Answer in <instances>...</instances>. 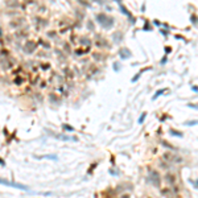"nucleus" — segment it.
Instances as JSON below:
<instances>
[{"label":"nucleus","instance_id":"1","mask_svg":"<svg viewBox=\"0 0 198 198\" xmlns=\"http://www.w3.org/2000/svg\"><path fill=\"white\" fill-rule=\"evenodd\" d=\"M0 184H4V185H8V186H13V188H17V189H24V190H27V186H24L21 184H15V182H7L5 180H0Z\"/></svg>","mask_w":198,"mask_h":198},{"label":"nucleus","instance_id":"2","mask_svg":"<svg viewBox=\"0 0 198 198\" xmlns=\"http://www.w3.org/2000/svg\"><path fill=\"white\" fill-rule=\"evenodd\" d=\"M145 115H147L145 112H143V114H141V117L139 119V123H143V121H144V117H145Z\"/></svg>","mask_w":198,"mask_h":198},{"label":"nucleus","instance_id":"3","mask_svg":"<svg viewBox=\"0 0 198 198\" xmlns=\"http://www.w3.org/2000/svg\"><path fill=\"white\" fill-rule=\"evenodd\" d=\"M64 128H65V129H67V131H73V129H74V128L71 127V125H66V124L64 125Z\"/></svg>","mask_w":198,"mask_h":198},{"label":"nucleus","instance_id":"4","mask_svg":"<svg viewBox=\"0 0 198 198\" xmlns=\"http://www.w3.org/2000/svg\"><path fill=\"white\" fill-rule=\"evenodd\" d=\"M172 135H176V136H182V133H180V132H176V131H170Z\"/></svg>","mask_w":198,"mask_h":198},{"label":"nucleus","instance_id":"5","mask_svg":"<svg viewBox=\"0 0 198 198\" xmlns=\"http://www.w3.org/2000/svg\"><path fill=\"white\" fill-rule=\"evenodd\" d=\"M160 94H162V90H160V91H157V93H156V94H154V97H153V99H156V98L158 97V95Z\"/></svg>","mask_w":198,"mask_h":198},{"label":"nucleus","instance_id":"6","mask_svg":"<svg viewBox=\"0 0 198 198\" xmlns=\"http://www.w3.org/2000/svg\"><path fill=\"white\" fill-rule=\"evenodd\" d=\"M0 162H3V161H1V160H0Z\"/></svg>","mask_w":198,"mask_h":198}]
</instances>
